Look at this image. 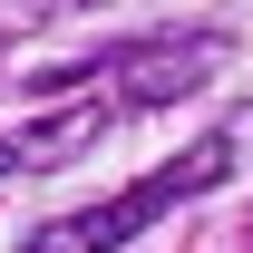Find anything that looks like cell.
Wrapping results in <instances>:
<instances>
[{
    "instance_id": "obj_1",
    "label": "cell",
    "mask_w": 253,
    "mask_h": 253,
    "mask_svg": "<svg viewBox=\"0 0 253 253\" xmlns=\"http://www.w3.org/2000/svg\"><path fill=\"white\" fill-rule=\"evenodd\" d=\"M224 166H234V136H205V146H185V156H166L146 185H126V195H107V205H88V214H59V224H39L20 253H117V244H136L156 214H175L185 195H205V185H224Z\"/></svg>"
},
{
    "instance_id": "obj_3",
    "label": "cell",
    "mask_w": 253,
    "mask_h": 253,
    "mask_svg": "<svg viewBox=\"0 0 253 253\" xmlns=\"http://www.w3.org/2000/svg\"><path fill=\"white\" fill-rule=\"evenodd\" d=\"M214 59H224L214 39H136V49H117V59H97L88 78H97V88H117L126 117H146V107H175Z\"/></svg>"
},
{
    "instance_id": "obj_2",
    "label": "cell",
    "mask_w": 253,
    "mask_h": 253,
    "mask_svg": "<svg viewBox=\"0 0 253 253\" xmlns=\"http://www.w3.org/2000/svg\"><path fill=\"white\" fill-rule=\"evenodd\" d=\"M117 117H126L117 88H97V97H68V107H49V117H30V126H0V175H59V166H78Z\"/></svg>"
}]
</instances>
